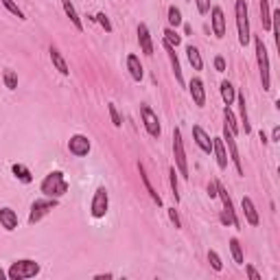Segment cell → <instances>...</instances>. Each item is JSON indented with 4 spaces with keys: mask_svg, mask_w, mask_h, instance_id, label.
Here are the masks:
<instances>
[{
    "mask_svg": "<svg viewBox=\"0 0 280 280\" xmlns=\"http://www.w3.org/2000/svg\"><path fill=\"white\" fill-rule=\"evenodd\" d=\"M219 90H221V99H223V103H225V105H232V103H234L236 90H234V86H232V83H230L228 79L221 81V88H219Z\"/></svg>",
    "mask_w": 280,
    "mask_h": 280,
    "instance_id": "27",
    "label": "cell"
},
{
    "mask_svg": "<svg viewBox=\"0 0 280 280\" xmlns=\"http://www.w3.org/2000/svg\"><path fill=\"white\" fill-rule=\"evenodd\" d=\"M62 7H64V11H66V16L70 18V22H73V27L77 29V31H83V22H81L79 14H77L75 5L70 3V0H62Z\"/></svg>",
    "mask_w": 280,
    "mask_h": 280,
    "instance_id": "22",
    "label": "cell"
},
{
    "mask_svg": "<svg viewBox=\"0 0 280 280\" xmlns=\"http://www.w3.org/2000/svg\"><path fill=\"white\" fill-rule=\"evenodd\" d=\"M51 62H53V66H55V70H59V75H64V77L70 75L66 59L62 57V53H59L57 49H51Z\"/></svg>",
    "mask_w": 280,
    "mask_h": 280,
    "instance_id": "24",
    "label": "cell"
},
{
    "mask_svg": "<svg viewBox=\"0 0 280 280\" xmlns=\"http://www.w3.org/2000/svg\"><path fill=\"white\" fill-rule=\"evenodd\" d=\"M195 5H197V11L201 16L210 14V0H195Z\"/></svg>",
    "mask_w": 280,
    "mask_h": 280,
    "instance_id": "39",
    "label": "cell"
},
{
    "mask_svg": "<svg viewBox=\"0 0 280 280\" xmlns=\"http://www.w3.org/2000/svg\"><path fill=\"white\" fill-rule=\"evenodd\" d=\"M138 44H140V49L147 57L153 55V40H151V33H149V27L145 25V22L138 25Z\"/></svg>",
    "mask_w": 280,
    "mask_h": 280,
    "instance_id": "16",
    "label": "cell"
},
{
    "mask_svg": "<svg viewBox=\"0 0 280 280\" xmlns=\"http://www.w3.org/2000/svg\"><path fill=\"white\" fill-rule=\"evenodd\" d=\"M193 140L197 142V147L204 153H212V138L206 134V129L201 125H193Z\"/></svg>",
    "mask_w": 280,
    "mask_h": 280,
    "instance_id": "14",
    "label": "cell"
},
{
    "mask_svg": "<svg viewBox=\"0 0 280 280\" xmlns=\"http://www.w3.org/2000/svg\"><path fill=\"white\" fill-rule=\"evenodd\" d=\"M212 153L217 156L219 169H221V171L228 169V153H225V142H223V138H212Z\"/></svg>",
    "mask_w": 280,
    "mask_h": 280,
    "instance_id": "18",
    "label": "cell"
},
{
    "mask_svg": "<svg viewBox=\"0 0 280 280\" xmlns=\"http://www.w3.org/2000/svg\"><path fill=\"white\" fill-rule=\"evenodd\" d=\"M169 219H171V223H173L175 228H182V219H180V214H177L175 206H173V208H169Z\"/></svg>",
    "mask_w": 280,
    "mask_h": 280,
    "instance_id": "40",
    "label": "cell"
},
{
    "mask_svg": "<svg viewBox=\"0 0 280 280\" xmlns=\"http://www.w3.org/2000/svg\"><path fill=\"white\" fill-rule=\"evenodd\" d=\"M5 278H7V271H3V269H0V280H5Z\"/></svg>",
    "mask_w": 280,
    "mask_h": 280,
    "instance_id": "47",
    "label": "cell"
},
{
    "mask_svg": "<svg viewBox=\"0 0 280 280\" xmlns=\"http://www.w3.org/2000/svg\"><path fill=\"white\" fill-rule=\"evenodd\" d=\"M236 136L228 129V125L223 123V142L228 145V151H230V160H232V164H234V169H236V173L243 175V164H241V158H239V149H236Z\"/></svg>",
    "mask_w": 280,
    "mask_h": 280,
    "instance_id": "9",
    "label": "cell"
},
{
    "mask_svg": "<svg viewBox=\"0 0 280 280\" xmlns=\"http://www.w3.org/2000/svg\"><path fill=\"white\" fill-rule=\"evenodd\" d=\"M214 70H217V73H225V59L221 55L214 57Z\"/></svg>",
    "mask_w": 280,
    "mask_h": 280,
    "instance_id": "41",
    "label": "cell"
},
{
    "mask_svg": "<svg viewBox=\"0 0 280 280\" xmlns=\"http://www.w3.org/2000/svg\"><path fill=\"white\" fill-rule=\"evenodd\" d=\"M3 5H5V9H7L9 14H14V16L18 18V20H27V18H25V11L18 7L16 0H3Z\"/></svg>",
    "mask_w": 280,
    "mask_h": 280,
    "instance_id": "35",
    "label": "cell"
},
{
    "mask_svg": "<svg viewBox=\"0 0 280 280\" xmlns=\"http://www.w3.org/2000/svg\"><path fill=\"white\" fill-rule=\"evenodd\" d=\"M3 81H5V88H7V90H18V75L14 70H5Z\"/></svg>",
    "mask_w": 280,
    "mask_h": 280,
    "instance_id": "34",
    "label": "cell"
},
{
    "mask_svg": "<svg viewBox=\"0 0 280 280\" xmlns=\"http://www.w3.org/2000/svg\"><path fill=\"white\" fill-rule=\"evenodd\" d=\"M162 35H164V42H166V44H171V46H173V49H177V46L182 44V35H177V31H175V29L166 27Z\"/></svg>",
    "mask_w": 280,
    "mask_h": 280,
    "instance_id": "32",
    "label": "cell"
},
{
    "mask_svg": "<svg viewBox=\"0 0 280 280\" xmlns=\"http://www.w3.org/2000/svg\"><path fill=\"white\" fill-rule=\"evenodd\" d=\"M59 204V199L55 197H44V199H35L33 204H31V212H29V223L35 225L38 221H42V219L49 214L53 208H57Z\"/></svg>",
    "mask_w": 280,
    "mask_h": 280,
    "instance_id": "6",
    "label": "cell"
},
{
    "mask_svg": "<svg viewBox=\"0 0 280 280\" xmlns=\"http://www.w3.org/2000/svg\"><path fill=\"white\" fill-rule=\"evenodd\" d=\"M260 140H263V145H267V142H269V140H267V136H265V132H260Z\"/></svg>",
    "mask_w": 280,
    "mask_h": 280,
    "instance_id": "46",
    "label": "cell"
},
{
    "mask_svg": "<svg viewBox=\"0 0 280 280\" xmlns=\"http://www.w3.org/2000/svg\"><path fill=\"white\" fill-rule=\"evenodd\" d=\"M94 20H97L107 33H112V22H110V18H107V16L103 14V11H101V14H97V18H94Z\"/></svg>",
    "mask_w": 280,
    "mask_h": 280,
    "instance_id": "38",
    "label": "cell"
},
{
    "mask_svg": "<svg viewBox=\"0 0 280 280\" xmlns=\"http://www.w3.org/2000/svg\"><path fill=\"white\" fill-rule=\"evenodd\" d=\"M258 9H260V20H263V29H265V31H271V9H269V0H260Z\"/></svg>",
    "mask_w": 280,
    "mask_h": 280,
    "instance_id": "28",
    "label": "cell"
},
{
    "mask_svg": "<svg viewBox=\"0 0 280 280\" xmlns=\"http://www.w3.org/2000/svg\"><path fill=\"white\" fill-rule=\"evenodd\" d=\"M186 57H188V64L193 66V70H201V68H204V59H201L197 46H193V44L186 46Z\"/></svg>",
    "mask_w": 280,
    "mask_h": 280,
    "instance_id": "26",
    "label": "cell"
},
{
    "mask_svg": "<svg viewBox=\"0 0 280 280\" xmlns=\"http://www.w3.org/2000/svg\"><path fill=\"white\" fill-rule=\"evenodd\" d=\"M140 116H142V125H145L147 134L153 136V138H160L162 136V127H160V118L156 112L149 105H140Z\"/></svg>",
    "mask_w": 280,
    "mask_h": 280,
    "instance_id": "8",
    "label": "cell"
},
{
    "mask_svg": "<svg viewBox=\"0 0 280 280\" xmlns=\"http://www.w3.org/2000/svg\"><path fill=\"white\" fill-rule=\"evenodd\" d=\"M208 195H210L212 199L217 197V182H210V184H208Z\"/></svg>",
    "mask_w": 280,
    "mask_h": 280,
    "instance_id": "43",
    "label": "cell"
},
{
    "mask_svg": "<svg viewBox=\"0 0 280 280\" xmlns=\"http://www.w3.org/2000/svg\"><path fill=\"white\" fill-rule=\"evenodd\" d=\"M169 184H171V190H173V197L177 204V201H180V186H177V169L175 166H169Z\"/></svg>",
    "mask_w": 280,
    "mask_h": 280,
    "instance_id": "33",
    "label": "cell"
},
{
    "mask_svg": "<svg viewBox=\"0 0 280 280\" xmlns=\"http://www.w3.org/2000/svg\"><path fill=\"white\" fill-rule=\"evenodd\" d=\"M234 16H236V31H239V44H249V14H247V3L245 0H234Z\"/></svg>",
    "mask_w": 280,
    "mask_h": 280,
    "instance_id": "3",
    "label": "cell"
},
{
    "mask_svg": "<svg viewBox=\"0 0 280 280\" xmlns=\"http://www.w3.org/2000/svg\"><path fill=\"white\" fill-rule=\"evenodd\" d=\"M127 70H129L134 81H142V77H145V68H142V64H140V57L134 55V53L127 55Z\"/></svg>",
    "mask_w": 280,
    "mask_h": 280,
    "instance_id": "20",
    "label": "cell"
},
{
    "mask_svg": "<svg viewBox=\"0 0 280 280\" xmlns=\"http://www.w3.org/2000/svg\"><path fill=\"white\" fill-rule=\"evenodd\" d=\"M0 225L7 232H14L18 228V212L14 208H9V206L0 208Z\"/></svg>",
    "mask_w": 280,
    "mask_h": 280,
    "instance_id": "17",
    "label": "cell"
},
{
    "mask_svg": "<svg viewBox=\"0 0 280 280\" xmlns=\"http://www.w3.org/2000/svg\"><path fill=\"white\" fill-rule=\"evenodd\" d=\"M162 44H164V51H166V57H169V62H171V68H173V75H175V79L180 86H186V81H184V75H182V66H180V59H177L175 55V49L171 44H166V42L162 40Z\"/></svg>",
    "mask_w": 280,
    "mask_h": 280,
    "instance_id": "15",
    "label": "cell"
},
{
    "mask_svg": "<svg viewBox=\"0 0 280 280\" xmlns=\"http://www.w3.org/2000/svg\"><path fill=\"white\" fill-rule=\"evenodd\" d=\"M208 260H210V265H212V269H214V271H221V269H223L221 256L214 252V249H210V252H208Z\"/></svg>",
    "mask_w": 280,
    "mask_h": 280,
    "instance_id": "37",
    "label": "cell"
},
{
    "mask_svg": "<svg viewBox=\"0 0 280 280\" xmlns=\"http://www.w3.org/2000/svg\"><path fill=\"white\" fill-rule=\"evenodd\" d=\"M166 20H169V27H171V29H177V27H180L182 22H184V20H182V11L177 9L175 5H171V7L166 9Z\"/></svg>",
    "mask_w": 280,
    "mask_h": 280,
    "instance_id": "29",
    "label": "cell"
},
{
    "mask_svg": "<svg viewBox=\"0 0 280 280\" xmlns=\"http://www.w3.org/2000/svg\"><path fill=\"white\" fill-rule=\"evenodd\" d=\"M223 118H225V125H228V129L232 134H239V123H236V116H234V112L230 110V105H225L223 107Z\"/></svg>",
    "mask_w": 280,
    "mask_h": 280,
    "instance_id": "31",
    "label": "cell"
},
{
    "mask_svg": "<svg viewBox=\"0 0 280 280\" xmlns=\"http://www.w3.org/2000/svg\"><path fill=\"white\" fill-rule=\"evenodd\" d=\"M112 278V273H97L94 276V280H110Z\"/></svg>",
    "mask_w": 280,
    "mask_h": 280,
    "instance_id": "45",
    "label": "cell"
},
{
    "mask_svg": "<svg viewBox=\"0 0 280 280\" xmlns=\"http://www.w3.org/2000/svg\"><path fill=\"white\" fill-rule=\"evenodd\" d=\"M173 158H175V169L177 175H182L184 180H188V158L186 151H184V140H182V132L180 129H173Z\"/></svg>",
    "mask_w": 280,
    "mask_h": 280,
    "instance_id": "5",
    "label": "cell"
},
{
    "mask_svg": "<svg viewBox=\"0 0 280 280\" xmlns=\"http://www.w3.org/2000/svg\"><path fill=\"white\" fill-rule=\"evenodd\" d=\"M254 49H256V62L260 70V81H263V90H271V66H269V55H267V46L260 35H254Z\"/></svg>",
    "mask_w": 280,
    "mask_h": 280,
    "instance_id": "2",
    "label": "cell"
},
{
    "mask_svg": "<svg viewBox=\"0 0 280 280\" xmlns=\"http://www.w3.org/2000/svg\"><path fill=\"white\" fill-rule=\"evenodd\" d=\"M245 271H247V276L252 278V280H260V276H258V271H256V269H254L252 265H245Z\"/></svg>",
    "mask_w": 280,
    "mask_h": 280,
    "instance_id": "42",
    "label": "cell"
},
{
    "mask_svg": "<svg viewBox=\"0 0 280 280\" xmlns=\"http://www.w3.org/2000/svg\"><path fill=\"white\" fill-rule=\"evenodd\" d=\"M236 103H239V112H241V123H243V132L247 134H252V125H249V116H247V103H245V94L239 92L236 94Z\"/></svg>",
    "mask_w": 280,
    "mask_h": 280,
    "instance_id": "21",
    "label": "cell"
},
{
    "mask_svg": "<svg viewBox=\"0 0 280 280\" xmlns=\"http://www.w3.org/2000/svg\"><path fill=\"white\" fill-rule=\"evenodd\" d=\"M138 171H140V177H142V184H145V188H147V193L151 195V199H153V204H158V206H162V197L156 193V188H153V184L151 180H149V175H147V171H145V166L138 164Z\"/></svg>",
    "mask_w": 280,
    "mask_h": 280,
    "instance_id": "23",
    "label": "cell"
},
{
    "mask_svg": "<svg viewBox=\"0 0 280 280\" xmlns=\"http://www.w3.org/2000/svg\"><path fill=\"white\" fill-rule=\"evenodd\" d=\"M68 188H70V184L66 182L62 171H51L40 184V193L44 195V197H55V199L64 197V195L68 193Z\"/></svg>",
    "mask_w": 280,
    "mask_h": 280,
    "instance_id": "1",
    "label": "cell"
},
{
    "mask_svg": "<svg viewBox=\"0 0 280 280\" xmlns=\"http://www.w3.org/2000/svg\"><path fill=\"white\" fill-rule=\"evenodd\" d=\"M90 140H88V136H83V134H75V136H70V140H68V151L73 153V156L77 158H83V156H88L90 153Z\"/></svg>",
    "mask_w": 280,
    "mask_h": 280,
    "instance_id": "11",
    "label": "cell"
},
{
    "mask_svg": "<svg viewBox=\"0 0 280 280\" xmlns=\"http://www.w3.org/2000/svg\"><path fill=\"white\" fill-rule=\"evenodd\" d=\"M107 208H110V195H107V188L105 186H99L94 190V197H92V204H90V212L94 219H103L107 214Z\"/></svg>",
    "mask_w": 280,
    "mask_h": 280,
    "instance_id": "7",
    "label": "cell"
},
{
    "mask_svg": "<svg viewBox=\"0 0 280 280\" xmlns=\"http://www.w3.org/2000/svg\"><path fill=\"white\" fill-rule=\"evenodd\" d=\"M210 22H212V33L217 40H221L225 35V16L221 7H210Z\"/></svg>",
    "mask_w": 280,
    "mask_h": 280,
    "instance_id": "13",
    "label": "cell"
},
{
    "mask_svg": "<svg viewBox=\"0 0 280 280\" xmlns=\"http://www.w3.org/2000/svg\"><path fill=\"white\" fill-rule=\"evenodd\" d=\"M107 112H110L112 125H114V127H121V125H123V118H121V114H118L116 105H114V103H107Z\"/></svg>",
    "mask_w": 280,
    "mask_h": 280,
    "instance_id": "36",
    "label": "cell"
},
{
    "mask_svg": "<svg viewBox=\"0 0 280 280\" xmlns=\"http://www.w3.org/2000/svg\"><path fill=\"white\" fill-rule=\"evenodd\" d=\"M241 210H243V214H245V221L249 225H258L260 223L258 212H256V206H254V201L249 199V197H243L241 199Z\"/></svg>",
    "mask_w": 280,
    "mask_h": 280,
    "instance_id": "19",
    "label": "cell"
},
{
    "mask_svg": "<svg viewBox=\"0 0 280 280\" xmlns=\"http://www.w3.org/2000/svg\"><path fill=\"white\" fill-rule=\"evenodd\" d=\"M40 271H42V267H40L38 260L22 258V260H16V263L9 267L7 276L11 280H27V278H35Z\"/></svg>",
    "mask_w": 280,
    "mask_h": 280,
    "instance_id": "4",
    "label": "cell"
},
{
    "mask_svg": "<svg viewBox=\"0 0 280 280\" xmlns=\"http://www.w3.org/2000/svg\"><path fill=\"white\" fill-rule=\"evenodd\" d=\"M188 92H190V99H193V103L197 105V107H204L206 105V88H204V81H201L199 77L190 79Z\"/></svg>",
    "mask_w": 280,
    "mask_h": 280,
    "instance_id": "12",
    "label": "cell"
},
{
    "mask_svg": "<svg viewBox=\"0 0 280 280\" xmlns=\"http://www.w3.org/2000/svg\"><path fill=\"white\" fill-rule=\"evenodd\" d=\"M11 171H14L16 180H20L22 184H31V182H33V173L29 171V166H25V164L16 162L14 166H11Z\"/></svg>",
    "mask_w": 280,
    "mask_h": 280,
    "instance_id": "25",
    "label": "cell"
},
{
    "mask_svg": "<svg viewBox=\"0 0 280 280\" xmlns=\"http://www.w3.org/2000/svg\"><path fill=\"white\" fill-rule=\"evenodd\" d=\"M217 197L223 201V212H225V217L230 219V223L234 225V228H241V221H239V217H236V210H234V204H232L228 190H225L219 182H217Z\"/></svg>",
    "mask_w": 280,
    "mask_h": 280,
    "instance_id": "10",
    "label": "cell"
},
{
    "mask_svg": "<svg viewBox=\"0 0 280 280\" xmlns=\"http://www.w3.org/2000/svg\"><path fill=\"white\" fill-rule=\"evenodd\" d=\"M280 140V127L276 125V127H273V132H271V142H278Z\"/></svg>",
    "mask_w": 280,
    "mask_h": 280,
    "instance_id": "44",
    "label": "cell"
},
{
    "mask_svg": "<svg viewBox=\"0 0 280 280\" xmlns=\"http://www.w3.org/2000/svg\"><path fill=\"white\" fill-rule=\"evenodd\" d=\"M230 252H232V258H234V263H236V265H243V263H245V256H243V247H241L239 239H234V236L230 239Z\"/></svg>",
    "mask_w": 280,
    "mask_h": 280,
    "instance_id": "30",
    "label": "cell"
}]
</instances>
